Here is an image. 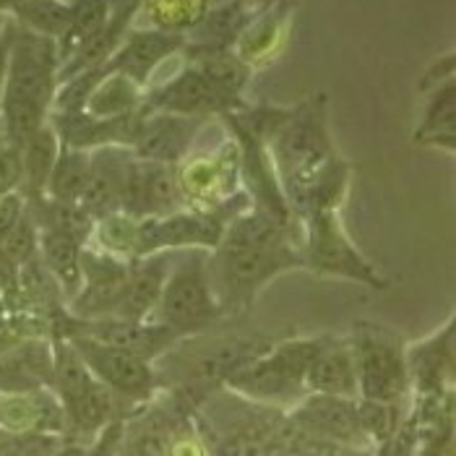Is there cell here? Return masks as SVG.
Segmentation results:
<instances>
[{
	"label": "cell",
	"instance_id": "e0dca14e",
	"mask_svg": "<svg viewBox=\"0 0 456 456\" xmlns=\"http://www.w3.org/2000/svg\"><path fill=\"white\" fill-rule=\"evenodd\" d=\"M305 381L329 396H350L357 388L352 350L334 339H321L316 354L305 370Z\"/></svg>",
	"mask_w": 456,
	"mask_h": 456
},
{
	"label": "cell",
	"instance_id": "52a82bcc",
	"mask_svg": "<svg viewBox=\"0 0 456 456\" xmlns=\"http://www.w3.org/2000/svg\"><path fill=\"white\" fill-rule=\"evenodd\" d=\"M321 339L284 342L272 352H261L246 368L235 370L230 379L243 391L258 396H280L305 381V370L316 354Z\"/></svg>",
	"mask_w": 456,
	"mask_h": 456
},
{
	"label": "cell",
	"instance_id": "7402d4cb",
	"mask_svg": "<svg viewBox=\"0 0 456 456\" xmlns=\"http://www.w3.org/2000/svg\"><path fill=\"white\" fill-rule=\"evenodd\" d=\"M209 0H139L136 19H146L151 29L180 35L207 19Z\"/></svg>",
	"mask_w": 456,
	"mask_h": 456
},
{
	"label": "cell",
	"instance_id": "484cf974",
	"mask_svg": "<svg viewBox=\"0 0 456 456\" xmlns=\"http://www.w3.org/2000/svg\"><path fill=\"white\" fill-rule=\"evenodd\" d=\"M47 373H53V354L47 350V345L29 342L0 357V379H8L11 387H32L37 381H42Z\"/></svg>",
	"mask_w": 456,
	"mask_h": 456
},
{
	"label": "cell",
	"instance_id": "5bb4252c",
	"mask_svg": "<svg viewBox=\"0 0 456 456\" xmlns=\"http://www.w3.org/2000/svg\"><path fill=\"white\" fill-rule=\"evenodd\" d=\"M199 118H183L170 112H154L143 115L139 134L134 139V149L143 162H159V165H175L191 149V141L196 136Z\"/></svg>",
	"mask_w": 456,
	"mask_h": 456
},
{
	"label": "cell",
	"instance_id": "d6986e66",
	"mask_svg": "<svg viewBox=\"0 0 456 456\" xmlns=\"http://www.w3.org/2000/svg\"><path fill=\"white\" fill-rule=\"evenodd\" d=\"M297 420L303 422L305 428L321 433V436L339 438V441H350L360 430L357 410L352 407L347 399L329 396V394H318L311 402H305Z\"/></svg>",
	"mask_w": 456,
	"mask_h": 456
},
{
	"label": "cell",
	"instance_id": "83f0119b",
	"mask_svg": "<svg viewBox=\"0 0 456 456\" xmlns=\"http://www.w3.org/2000/svg\"><path fill=\"white\" fill-rule=\"evenodd\" d=\"M110 412H112V391L102 381H94L92 388L73 407H69L70 420L84 430H92V428L107 422Z\"/></svg>",
	"mask_w": 456,
	"mask_h": 456
},
{
	"label": "cell",
	"instance_id": "7a4b0ae2",
	"mask_svg": "<svg viewBox=\"0 0 456 456\" xmlns=\"http://www.w3.org/2000/svg\"><path fill=\"white\" fill-rule=\"evenodd\" d=\"M58 69L61 61L55 39L16 24L0 94L3 134L13 146L27 143L47 126L58 92Z\"/></svg>",
	"mask_w": 456,
	"mask_h": 456
},
{
	"label": "cell",
	"instance_id": "4fadbf2b",
	"mask_svg": "<svg viewBox=\"0 0 456 456\" xmlns=\"http://www.w3.org/2000/svg\"><path fill=\"white\" fill-rule=\"evenodd\" d=\"M232 100L224 97L199 69H185L173 81L154 89L146 97V110L170 112L183 118H199L204 112H224L232 110Z\"/></svg>",
	"mask_w": 456,
	"mask_h": 456
},
{
	"label": "cell",
	"instance_id": "44dd1931",
	"mask_svg": "<svg viewBox=\"0 0 456 456\" xmlns=\"http://www.w3.org/2000/svg\"><path fill=\"white\" fill-rule=\"evenodd\" d=\"M19 151H21V188L27 191L29 199H42L47 177L53 173V165L61 151V141L47 123L27 143H21Z\"/></svg>",
	"mask_w": 456,
	"mask_h": 456
},
{
	"label": "cell",
	"instance_id": "5b68a950",
	"mask_svg": "<svg viewBox=\"0 0 456 456\" xmlns=\"http://www.w3.org/2000/svg\"><path fill=\"white\" fill-rule=\"evenodd\" d=\"M305 222H308V246L303 253V264H308L318 274L350 277L370 287H384L379 272L357 253V248L345 235L337 207L311 211Z\"/></svg>",
	"mask_w": 456,
	"mask_h": 456
},
{
	"label": "cell",
	"instance_id": "6da1fadb",
	"mask_svg": "<svg viewBox=\"0 0 456 456\" xmlns=\"http://www.w3.org/2000/svg\"><path fill=\"white\" fill-rule=\"evenodd\" d=\"M303 258L287 246L280 222L266 214L238 219L209 261V280L222 311H243L256 292L284 269L300 266Z\"/></svg>",
	"mask_w": 456,
	"mask_h": 456
},
{
	"label": "cell",
	"instance_id": "d4e9b609",
	"mask_svg": "<svg viewBox=\"0 0 456 456\" xmlns=\"http://www.w3.org/2000/svg\"><path fill=\"white\" fill-rule=\"evenodd\" d=\"M11 16L19 27L58 42L69 29L70 8L69 0H21Z\"/></svg>",
	"mask_w": 456,
	"mask_h": 456
},
{
	"label": "cell",
	"instance_id": "1f68e13d",
	"mask_svg": "<svg viewBox=\"0 0 456 456\" xmlns=\"http://www.w3.org/2000/svg\"><path fill=\"white\" fill-rule=\"evenodd\" d=\"M0 456H8V452H5V446H3V441H0Z\"/></svg>",
	"mask_w": 456,
	"mask_h": 456
},
{
	"label": "cell",
	"instance_id": "4316f807",
	"mask_svg": "<svg viewBox=\"0 0 456 456\" xmlns=\"http://www.w3.org/2000/svg\"><path fill=\"white\" fill-rule=\"evenodd\" d=\"M53 376L58 381V388L63 394L66 410L73 407L89 388L94 384L92 370L86 368V362L78 357V352L70 347L69 342H58L53 352Z\"/></svg>",
	"mask_w": 456,
	"mask_h": 456
},
{
	"label": "cell",
	"instance_id": "277c9868",
	"mask_svg": "<svg viewBox=\"0 0 456 456\" xmlns=\"http://www.w3.org/2000/svg\"><path fill=\"white\" fill-rule=\"evenodd\" d=\"M157 323L167 326L175 337L201 331L214 323L222 308L209 280V261L201 253L185 256L165 281L157 303Z\"/></svg>",
	"mask_w": 456,
	"mask_h": 456
},
{
	"label": "cell",
	"instance_id": "3957f363",
	"mask_svg": "<svg viewBox=\"0 0 456 456\" xmlns=\"http://www.w3.org/2000/svg\"><path fill=\"white\" fill-rule=\"evenodd\" d=\"M269 141L280 175L292 193V204H297L321 177L339 165L329 141L321 97L287 112Z\"/></svg>",
	"mask_w": 456,
	"mask_h": 456
},
{
	"label": "cell",
	"instance_id": "d6a6232c",
	"mask_svg": "<svg viewBox=\"0 0 456 456\" xmlns=\"http://www.w3.org/2000/svg\"><path fill=\"white\" fill-rule=\"evenodd\" d=\"M0 141H5V134H3V123H0Z\"/></svg>",
	"mask_w": 456,
	"mask_h": 456
},
{
	"label": "cell",
	"instance_id": "7c38bea8",
	"mask_svg": "<svg viewBox=\"0 0 456 456\" xmlns=\"http://www.w3.org/2000/svg\"><path fill=\"white\" fill-rule=\"evenodd\" d=\"M185 45L183 35H170V32H157V29H136L118 45V50L100 66V73H118L134 81L136 86H143L154 69L175 55L177 50Z\"/></svg>",
	"mask_w": 456,
	"mask_h": 456
},
{
	"label": "cell",
	"instance_id": "cb8c5ba5",
	"mask_svg": "<svg viewBox=\"0 0 456 456\" xmlns=\"http://www.w3.org/2000/svg\"><path fill=\"white\" fill-rule=\"evenodd\" d=\"M418 141L454 149L456 143V89L454 81L436 86L433 100L425 107L422 123L418 126Z\"/></svg>",
	"mask_w": 456,
	"mask_h": 456
},
{
	"label": "cell",
	"instance_id": "f546056e",
	"mask_svg": "<svg viewBox=\"0 0 456 456\" xmlns=\"http://www.w3.org/2000/svg\"><path fill=\"white\" fill-rule=\"evenodd\" d=\"M19 3H21V0H0V13H8V16H11V13L16 11Z\"/></svg>",
	"mask_w": 456,
	"mask_h": 456
},
{
	"label": "cell",
	"instance_id": "ac0fdd59",
	"mask_svg": "<svg viewBox=\"0 0 456 456\" xmlns=\"http://www.w3.org/2000/svg\"><path fill=\"white\" fill-rule=\"evenodd\" d=\"M69 29L55 42L61 66L100 37L112 16V0H69Z\"/></svg>",
	"mask_w": 456,
	"mask_h": 456
},
{
	"label": "cell",
	"instance_id": "8fae6325",
	"mask_svg": "<svg viewBox=\"0 0 456 456\" xmlns=\"http://www.w3.org/2000/svg\"><path fill=\"white\" fill-rule=\"evenodd\" d=\"M180 204V188L170 170V165L159 162H131L120 209L128 216H165L177 211Z\"/></svg>",
	"mask_w": 456,
	"mask_h": 456
},
{
	"label": "cell",
	"instance_id": "9c48e42d",
	"mask_svg": "<svg viewBox=\"0 0 456 456\" xmlns=\"http://www.w3.org/2000/svg\"><path fill=\"white\" fill-rule=\"evenodd\" d=\"M66 334L89 337L107 347L131 352L141 360H151L175 339V334L162 323L126 321V318H94V321L73 318V321H66Z\"/></svg>",
	"mask_w": 456,
	"mask_h": 456
},
{
	"label": "cell",
	"instance_id": "2e32d148",
	"mask_svg": "<svg viewBox=\"0 0 456 456\" xmlns=\"http://www.w3.org/2000/svg\"><path fill=\"white\" fill-rule=\"evenodd\" d=\"M170 277V256L167 253H151L141 256L128 266V277L123 295L118 300V308L110 318H126V321H146V316L157 308L159 295L165 289V281Z\"/></svg>",
	"mask_w": 456,
	"mask_h": 456
},
{
	"label": "cell",
	"instance_id": "30bf717a",
	"mask_svg": "<svg viewBox=\"0 0 456 456\" xmlns=\"http://www.w3.org/2000/svg\"><path fill=\"white\" fill-rule=\"evenodd\" d=\"M66 342L78 352V357L86 362V368L100 376V381L105 387L118 388L131 396H141L151 388L149 362L136 354L118 350V347H107L102 342H94L81 334H66Z\"/></svg>",
	"mask_w": 456,
	"mask_h": 456
},
{
	"label": "cell",
	"instance_id": "9a60e30c",
	"mask_svg": "<svg viewBox=\"0 0 456 456\" xmlns=\"http://www.w3.org/2000/svg\"><path fill=\"white\" fill-rule=\"evenodd\" d=\"M128 167H131V157L120 149L102 146L97 154H92V170H89L86 188L78 199V207L92 219L94 216H112L120 209Z\"/></svg>",
	"mask_w": 456,
	"mask_h": 456
},
{
	"label": "cell",
	"instance_id": "4dcf8cb0",
	"mask_svg": "<svg viewBox=\"0 0 456 456\" xmlns=\"http://www.w3.org/2000/svg\"><path fill=\"white\" fill-rule=\"evenodd\" d=\"M425 456H452V446H449V444H446V446H444V444H438L433 452H428Z\"/></svg>",
	"mask_w": 456,
	"mask_h": 456
},
{
	"label": "cell",
	"instance_id": "603a6c76",
	"mask_svg": "<svg viewBox=\"0 0 456 456\" xmlns=\"http://www.w3.org/2000/svg\"><path fill=\"white\" fill-rule=\"evenodd\" d=\"M89 170H92V154L89 151L61 146L45 191L50 193L53 201L78 204V199L86 188V180H89Z\"/></svg>",
	"mask_w": 456,
	"mask_h": 456
},
{
	"label": "cell",
	"instance_id": "ba28073f",
	"mask_svg": "<svg viewBox=\"0 0 456 456\" xmlns=\"http://www.w3.org/2000/svg\"><path fill=\"white\" fill-rule=\"evenodd\" d=\"M222 232V222L211 214L173 211L165 216H146L136 224V256H151L170 248H216Z\"/></svg>",
	"mask_w": 456,
	"mask_h": 456
},
{
	"label": "cell",
	"instance_id": "ffe728a7",
	"mask_svg": "<svg viewBox=\"0 0 456 456\" xmlns=\"http://www.w3.org/2000/svg\"><path fill=\"white\" fill-rule=\"evenodd\" d=\"M81 243H76L69 235H61L55 230H39L37 253H42L45 269L69 295H76L81 289Z\"/></svg>",
	"mask_w": 456,
	"mask_h": 456
},
{
	"label": "cell",
	"instance_id": "f1b7e54d",
	"mask_svg": "<svg viewBox=\"0 0 456 456\" xmlns=\"http://www.w3.org/2000/svg\"><path fill=\"white\" fill-rule=\"evenodd\" d=\"M357 410V422L365 433H370L379 441H388L396 433V410L391 407V402H376V399H365Z\"/></svg>",
	"mask_w": 456,
	"mask_h": 456
},
{
	"label": "cell",
	"instance_id": "8992f818",
	"mask_svg": "<svg viewBox=\"0 0 456 456\" xmlns=\"http://www.w3.org/2000/svg\"><path fill=\"white\" fill-rule=\"evenodd\" d=\"M354 373L360 379V388L365 399L394 402L404 388V360L394 339L376 326H362L354 337Z\"/></svg>",
	"mask_w": 456,
	"mask_h": 456
}]
</instances>
